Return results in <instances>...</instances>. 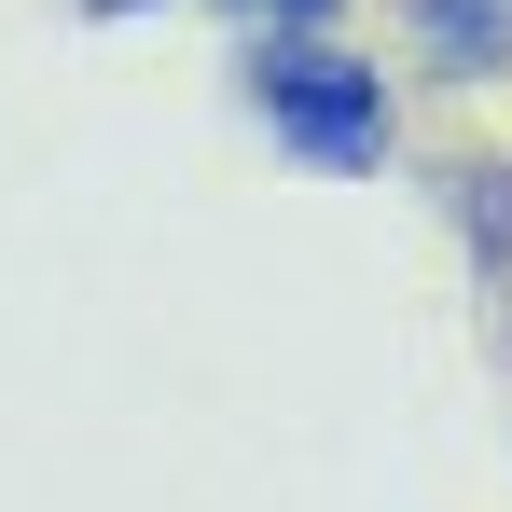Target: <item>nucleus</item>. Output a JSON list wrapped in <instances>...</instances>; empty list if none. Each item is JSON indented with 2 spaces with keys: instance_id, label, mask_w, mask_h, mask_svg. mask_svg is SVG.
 I'll list each match as a JSON object with an SVG mask.
<instances>
[{
  "instance_id": "nucleus-1",
  "label": "nucleus",
  "mask_w": 512,
  "mask_h": 512,
  "mask_svg": "<svg viewBox=\"0 0 512 512\" xmlns=\"http://www.w3.org/2000/svg\"><path fill=\"white\" fill-rule=\"evenodd\" d=\"M236 111H250L291 167H333V180H374L388 153H402L388 70L346 56L333 28H250V56H236Z\"/></svg>"
},
{
  "instance_id": "nucleus-3",
  "label": "nucleus",
  "mask_w": 512,
  "mask_h": 512,
  "mask_svg": "<svg viewBox=\"0 0 512 512\" xmlns=\"http://www.w3.org/2000/svg\"><path fill=\"white\" fill-rule=\"evenodd\" d=\"M443 208H457L471 263H512V167H443Z\"/></svg>"
},
{
  "instance_id": "nucleus-5",
  "label": "nucleus",
  "mask_w": 512,
  "mask_h": 512,
  "mask_svg": "<svg viewBox=\"0 0 512 512\" xmlns=\"http://www.w3.org/2000/svg\"><path fill=\"white\" fill-rule=\"evenodd\" d=\"M84 14H97V28H125V14H153V0H84Z\"/></svg>"
},
{
  "instance_id": "nucleus-2",
  "label": "nucleus",
  "mask_w": 512,
  "mask_h": 512,
  "mask_svg": "<svg viewBox=\"0 0 512 512\" xmlns=\"http://www.w3.org/2000/svg\"><path fill=\"white\" fill-rule=\"evenodd\" d=\"M429 84H512V0H402Z\"/></svg>"
},
{
  "instance_id": "nucleus-4",
  "label": "nucleus",
  "mask_w": 512,
  "mask_h": 512,
  "mask_svg": "<svg viewBox=\"0 0 512 512\" xmlns=\"http://www.w3.org/2000/svg\"><path fill=\"white\" fill-rule=\"evenodd\" d=\"M222 14H236V28H333L346 0H222Z\"/></svg>"
}]
</instances>
